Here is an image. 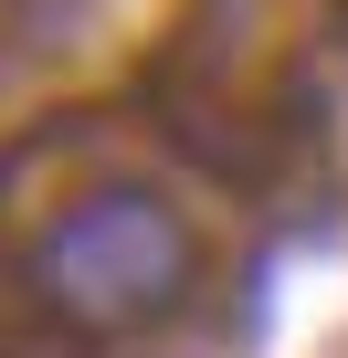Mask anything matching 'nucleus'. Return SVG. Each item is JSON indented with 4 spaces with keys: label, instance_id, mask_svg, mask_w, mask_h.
Masks as SVG:
<instances>
[{
    "label": "nucleus",
    "instance_id": "obj_1",
    "mask_svg": "<svg viewBox=\"0 0 348 358\" xmlns=\"http://www.w3.org/2000/svg\"><path fill=\"white\" fill-rule=\"evenodd\" d=\"M32 295L74 327H137L158 306H180L190 274H201V232L169 211L148 179H95V190H74L32 253H22Z\"/></svg>",
    "mask_w": 348,
    "mask_h": 358
}]
</instances>
